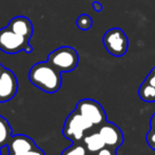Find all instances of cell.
Segmentation results:
<instances>
[{
  "instance_id": "6da1fadb",
  "label": "cell",
  "mask_w": 155,
  "mask_h": 155,
  "mask_svg": "<svg viewBox=\"0 0 155 155\" xmlns=\"http://www.w3.org/2000/svg\"><path fill=\"white\" fill-rule=\"evenodd\" d=\"M29 80L43 92L53 94L58 92L61 88V72L53 67L48 60L37 62L30 69Z\"/></svg>"
},
{
  "instance_id": "7a4b0ae2",
  "label": "cell",
  "mask_w": 155,
  "mask_h": 155,
  "mask_svg": "<svg viewBox=\"0 0 155 155\" xmlns=\"http://www.w3.org/2000/svg\"><path fill=\"white\" fill-rule=\"evenodd\" d=\"M94 128H96L94 124L74 110L65 119L62 128V135L72 143H80L87 133L92 131Z\"/></svg>"
},
{
  "instance_id": "3957f363",
  "label": "cell",
  "mask_w": 155,
  "mask_h": 155,
  "mask_svg": "<svg viewBox=\"0 0 155 155\" xmlns=\"http://www.w3.org/2000/svg\"><path fill=\"white\" fill-rule=\"evenodd\" d=\"M30 39L17 34L8 27L0 29V50L6 54H16L21 51L31 53L33 48L29 43Z\"/></svg>"
},
{
  "instance_id": "277c9868",
  "label": "cell",
  "mask_w": 155,
  "mask_h": 155,
  "mask_svg": "<svg viewBox=\"0 0 155 155\" xmlns=\"http://www.w3.org/2000/svg\"><path fill=\"white\" fill-rule=\"evenodd\" d=\"M48 61L61 73L71 72L78 65L79 56L74 48L60 47L49 54Z\"/></svg>"
},
{
  "instance_id": "5b68a950",
  "label": "cell",
  "mask_w": 155,
  "mask_h": 155,
  "mask_svg": "<svg viewBox=\"0 0 155 155\" xmlns=\"http://www.w3.org/2000/svg\"><path fill=\"white\" fill-rule=\"evenodd\" d=\"M102 42L107 51L115 57H121L128 51L129 39L119 28L108 30L102 37Z\"/></svg>"
},
{
  "instance_id": "8992f818",
  "label": "cell",
  "mask_w": 155,
  "mask_h": 155,
  "mask_svg": "<svg viewBox=\"0 0 155 155\" xmlns=\"http://www.w3.org/2000/svg\"><path fill=\"white\" fill-rule=\"evenodd\" d=\"M75 110L96 128L107 121V113L104 109L99 102L94 99L86 98L79 100L76 104Z\"/></svg>"
},
{
  "instance_id": "52a82bcc",
  "label": "cell",
  "mask_w": 155,
  "mask_h": 155,
  "mask_svg": "<svg viewBox=\"0 0 155 155\" xmlns=\"http://www.w3.org/2000/svg\"><path fill=\"white\" fill-rule=\"evenodd\" d=\"M18 90L17 77L10 69L0 63V104L10 101Z\"/></svg>"
},
{
  "instance_id": "ba28073f",
  "label": "cell",
  "mask_w": 155,
  "mask_h": 155,
  "mask_svg": "<svg viewBox=\"0 0 155 155\" xmlns=\"http://www.w3.org/2000/svg\"><path fill=\"white\" fill-rule=\"evenodd\" d=\"M98 133L101 136L102 140L106 146L118 149L124 141V133L119 127H117L114 123H110L107 120L106 123L97 127Z\"/></svg>"
},
{
  "instance_id": "9c48e42d",
  "label": "cell",
  "mask_w": 155,
  "mask_h": 155,
  "mask_svg": "<svg viewBox=\"0 0 155 155\" xmlns=\"http://www.w3.org/2000/svg\"><path fill=\"white\" fill-rule=\"evenodd\" d=\"M36 146L35 141L30 136L17 134L11 137L6 147H8V155H23L25 152L30 151Z\"/></svg>"
},
{
  "instance_id": "30bf717a",
  "label": "cell",
  "mask_w": 155,
  "mask_h": 155,
  "mask_svg": "<svg viewBox=\"0 0 155 155\" xmlns=\"http://www.w3.org/2000/svg\"><path fill=\"white\" fill-rule=\"evenodd\" d=\"M8 27L14 32H16L17 34L27 37L28 39H31L33 35L32 21L25 16H17L12 18Z\"/></svg>"
},
{
  "instance_id": "8fae6325",
  "label": "cell",
  "mask_w": 155,
  "mask_h": 155,
  "mask_svg": "<svg viewBox=\"0 0 155 155\" xmlns=\"http://www.w3.org/2000/svg\"><path fill=\"white\" fill-rule=\"evenodd\" d=\"M81 143L86 146L88 151L92 155L94 153H96L97 151H99L100 149H102V148L106 146V143L102 140L101 136H100V134L98 133V131L97 130L94 131V129L92 131H90L89 133H87V135L84 137Z\"/></svg>"
},
{
  "instance_id": "7c38bea8",
  "label": "cell",
  "mask_w": 155,
  "mask_h": 155,
  "mask_svg": "<svg viewBox=\"0 0 155 155\" xmlns=\"http://www.w3.org/2000/svg\"><path fill=\"white\" fill-rule=\"evenodd\" d=\"M138 95L143 101L155 102V87L148 81H143L138 89Z\"/></svg>"
},
{
  "instance_id": "4fadbf2b",
  "label": "cell",
  "mask_w": 155,
  "mask_h": 155,
  "mask_svg": "<svg viewBox=\"0 0 155 155\" xmlns=\"http://www.w3.org/2000/svg\"><path fill=\"white\" fill-rule=\"evenodd\" d=\"M12 136V128L10 123L4 117L0 116V148L8 145Z\"/></svg>"
},
{
  "instance_id": "5bb4252c",
  "label": "cell",
  "mask_w": 155,
  "mask_h": 155,
  "mask_svg": "<svg viewBox=\"0 0 155 155\" xmlns=\"http://www.w3.org/2000/svg\"><path fill=\"white\" fill-rule=\"evenodd\" d=\"M60 155H92L88 151L86 146L80 143H73L70 147L64 149Z\"/></svg>"
},
{
  "instance_id": "9a60e30c",
  "label": "cell",
  "mask_w": 155,
  "mask_h": 155,
  "mask_svg": "<svg viewBox=\"0 0 155 155\" xmlns=\"http://www.w3.org/2000/svg\"><path fill=\"white\" fill-rule=\"evenodd\" d=\"M76 25H77L78 29L82 30V31H88L92 28L93 21L90 15L88 14H81L76 20Z\"/></svg>"
},
{
  "instance_id": "2e32d148",
  "label": "cell",
  "mask_w": 155,
  "mask_h": 155,
  "mask_svg": "<svg viewBox=\"0 0 155 155\" xmlns=\"http://www.w3.org/2000/svg\"><path fill=\"white\" fill-rule=\"evenodd\" d=\"M146 139H147L148 146L155 151V128H150L149 132L147 133Z\"/></svg>"
},
{
  "instance_id": "e0dca14e",
  "label": "cell",
  "mask_w": 155,
  "mask_h": 155,
  "mask_svg": "<svg viewBox=\"0 0 155 155\" xmlns=\"http://www.w3.org/2000/svg\"><path fill=\"white\" fill-rule=\"evenodd\" d=\"M93 155H117V149L112 148V147H108V146H104L102 149H100L99 151H97Z\"/></svg>"
},
{
  "instance_id": "ac0fdd59",
  "label": "cell",
  "mask_w": 155,
  "mask_h": 155,
  "mask_svg": "<svg viewBox=\"0 0 155 155\" xmlns=\"http://www.w3.org/2000/svg\"><path fill=\"white\" fill-rule=\"evenodd\" d=\"M23 155H45V153L42 149H40V148L36 146V147L33 148V149H31L30 151L25 152Z\"/></svg>"
},
{
  "instance_id": "d6986e66",
  "label": "cell",
  "mask_w": 155,
  "mask_h": 155,
  "mask_svg": "<svg viewBox=\"0 0 155 155\" xmlns=\"http://www.w3.org/2000/svg\"><path fill=\"white\" fill-rule=\"evenodd\" d=\"M146 81H148L150 84H152L153 87H155V67L150 71V73L148 74V76L146 77Z\"/></svg>"
},
{
  "instance_id": "ffe728a7",
  "label": "cell",
  "mask_w": 155,
  "mask_h": 155,
  "mask_svg": "<svg viewBox=\"0 0 155 155\" xmlns=\"http://www.w3.org/2000/svg\"><path fill=\"white\" fill-rule=\"evenodd\" d=\"M92 6H93V8L96 11V12H101L102 5H101V3H99L98 1H94L92 3Z\"/></svg>"
},
{
  "instance_id": "44dd1931",
  "label": "cell",
  "mask_w": 155,
  "mask_h": 155,
  "mask_svg": "<svg viewBox=\"0 0 155 155\" xmlns=\"http://www.w3.org/2000/svg\"><path fill=\"white\" fill-rule=\"evenodd\" d=\"M150 128H155V113L152 115L151 119H150Z\"/></svg>"
},
{
  "instance_id": "7402d4cb",
  "label": "cell",
  "mask_w": 155,
  "mask_h": 155,
  "mask_svg": "<svg viewBox=\"0 0 155 155\" xmlns=\"http://www.w3.org/2000/svg\"><path fill=\"white\" fill-rule=\"evenodd\" d=\"M0 155H1V153H0Z\"/></svg>"
}]
</instances>
